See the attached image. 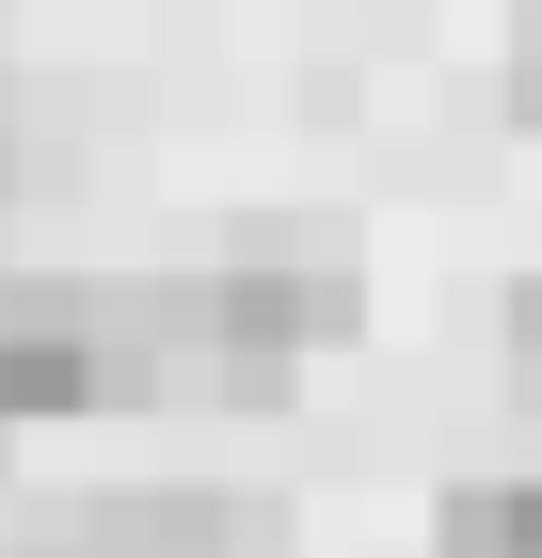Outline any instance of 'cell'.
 Masks as SVG:
<instances>
[{
	"mask_svg": "<svg viewBox=\"0 0 542 558\" xmlns=\"http://www.w3.org/2000/svg\"><path fill=\"white\" fill-rule=\"evenodd\" d=\"M192 319H208V351H192V399H288L303 351H351V319H368V271L320 256V240H240V256L192 288Z\"/></svg>",
	"mask_w": 542,
	"mask_h": 558,
	"instance_id": "obj_1",
	"label": "cell"
},
{
	"mask_svg": "<svg viewBox=\"0 0 542 558\" xmlns=\"http://www.w3.org/2000/svg\"><path fill=\"white\" fill-rule=\"evenodd\" d=\"M64 415H112L96 288H33V271H0V430H64Z\"/></svg>",
	"mask_w": 542,
	"mask_h": 558,
	"instance_id": "obj_2",
	"label": "cell"
},
{
	"mask_svg": "<svg viewBox=\"0 0 542 558\" xmlns=\"http://www.w3.org/2000/svg\"><path fill=\"white\" fill-rule=\"evenodd\" d=\"M64 543H81V558H255L272 511L224 495V478H144V495H96Z\"/></svg>",
	"mask_w": 542,
	"mask_h": 558,
	"instance_id": "obj_3",
	"label": "cell"
},
{
	"mask_svg": "<svg viewBox=\"0 0 542 558\" xmlns=\"http://www.w3.org/2000/svg\"><path fill=\"white\" fill-rule=\"evenodd\" d=\"M431 558H542V478H462L431 511Z\"/></svg>",
	"mask_w": 542,
	"mask_h": 558,
	"instance_id": "obj_4",
	"label": "cell"
},
{
	"mask_svg": "<svg viewBox=\"0 0 542 558\" xmlns=\"http://www.w3.org/2000/svg\"><path fill=\"white\" fill-rule=\"evenodd\" d=\"M495 96H510V129H542V0L510 16V64H495Z\"/></svg>",
	"mask_w": 542,
	"mask_h": 558,
	"instance_id": "obj_5",
	"label": "cell"
},
{
	"mask_svg": "<svg viewBox=\"0 0 542 558\" xmlns=\"http://www.w3.org/2000/svg\"><path fill=\"white\" fill-rule=\"evenodd\" d=\"M16 175H33V160H16V81H0V208H16Z\"/></svg>",
	"mask_w": 542,
	"mask_h": 558,
	"instance_id": "obj_6",
	"label": "cell"
},
{
	"mask_svg": "<svg viewBox=\"0 0 542 558\" xmlns=\"http://www.w3.org/2000/svg\"><path fill=\"white\" fill-rule=\"evenodd\" d=\"M0 558H81V543H0Z\"/></svg>",
	"mask_w": 542,
	"mask_h": 558,
	"instance_id": "obj_7",
	"label": "cell"
}]
</instances>
